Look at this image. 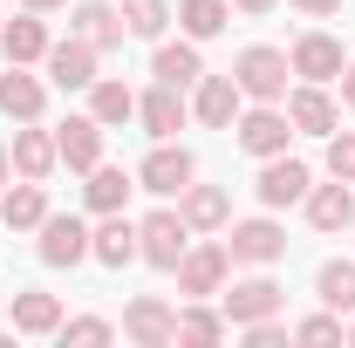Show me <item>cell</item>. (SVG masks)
<instances>
[{
	"mask_svg": "<svg viewBox=\"0 0 355 348\" xmlns=\"http://www.w3.org/2000/svg\"><path fill=\"white\" fill-rule=\"evenodd\" d=\"M287 76H294V62L280 48H246L232 62V82H239V96H253V103H280L287 96Z\"/></svg>",
	"mask_w": 355,
	"mask_h": 348,
	"instance_id": "cell-1",
	"label": "cell"
},
{
	"mask_svg": "<svg viewBox=\"0 0 355 348\" xmlns=\"http://www.w3.org/2000/svg\"><path fill=\"white\" fill-rule=\"evenodd\" d=\"M184 246H191V225H184V212H150L144 225H137V260L164 266V273L184 260Z\"/></svg>",
	"mask_w": 355,
	"mask_h": 348,
	"instance_id": "cell-2",
	"label": "cell"
},
{
	"mask_svg": "<svg viewBox=\"0 0 355 348\" xmlns=\"http://www.w3.org/2000/svg\"><path fill=\"white\" fill-rule=\"evenodd\" d=\"M225 266H232L225 246H184V260L171 266V273H178V294H191V301L219 294V287H225Z\"/></svg>",
	"mask_w": 355,
	"mask_h": 348,
	"instance_id": "cell-3",
	"label": "cell"
},
{
	"mask_svg": "<svg viewBox=\"0 0 355 348\" xmlns=\"http://www.w3.org/2000/svg\"><path fill=\"white\" fill-rule=\"evenodd\" d=\"M232 130H239V150H253V157H280V150H287V137H294V116H287V110H273V103H260V110H246Z\"/></svg>",
	"mask_w": 355,
	"mask_h": 348,
	"instance_id": "cell-4",
	"label": "cell"
},
{
	"mask_svg": "<svg viewBox=\"0 0 355 348\" xmlns=\"http://www.w3.org/2000/svg\"><path fill=\"white\" fill-rule=\"evenodd\" d=\"M191 177H198V164H191V150H184V143H157V150L137 164V184H144V191H157V198L184 191Z\"/></svg>",
	"mask_w": 355,
	"mask_h": 348,
	"instance_id": "cell-5",
	"label": "cell"
},
{
	"mask_svg": "<svg viewBox=\"0 0 355 348\" xmlns=\"http://www.w3.org/2000/svg\"><path fill=\"white\" fill-rule=\"evenodd\" d=\"M123 335H130L137 348H164V342H178V314L157 294H137L130 307H123Z\"/></svg>",
	"mask_w": 355,
	"mask_h": 348,
	"instance_id": "cell-6",
	"label": "cell"
},
{
	"mask_svg": "<svg viewBox=\"0 0 355 348\" xmlns=\"http://www.w3.org/2000/svg\"><path fill=\"white\" fill-rule=\"evenodd\" d=\"M225 253H232L239 266H273L280 253H287V232H280L273 218H246V225H232Z\"/></svg>",
	"mask_w": 355,
	"mask_h": 348,
	"instance_id": "cell-7",
	"label": "cell"
},
{
	"mask_svg": "<svg viewBox=\"0 0 355 348\" xmlns=\"http://www.w3.org/2000/svg\"><path fill=\"white\" fill-rule=\"evenodd\" d=\"M48 266H76V260H89V225L83 218H69V212H48L42 218V246H35Z\"/></svg>",
	"mask_w": 355,
	"mask_h": 348,
	"instance_id": "cell-8",
	"label": "cell"
},
{
	"mask_svg": "<svg viewBox=\"0 0 355 348\" xmlns=\"http://www.w3.org/2000/svg\"><path fill=\"white\" fill-rule=\"evenodd\" d=\"M253 191H260V205H273V212H280V205L308 198V164L280 150V157H266V164H260V184H253Z\"/></svg>",
	"mask_w": 355,
	"mask_h": 348,
	"instance_id": "cell-9",
	"label": "cell"
},
{
	"mask_svg": "<svg viewBox=\"0 0 355 348\" xmlns=\"http://www.w3.org/2000/svg\"><path fill=\"white\" fill-rule=\"evenodd\" d=\"M48 82H55V89H89V82H96V48H89L83 35L48 42Z\"/></svg>",
	"mask_w": 355,
	"mask_h": 348,
	"instance_id": "cell-10",
	"label": "cell"
},
{
	"mask_svg": "<svg viewBox=\"0 0 355 348\" xmlns=\"http://www.w3.org/2000/svg\"><path fill=\"white\" fill-rule=\"evenodd\" d=\"M55 150H62L69 171H96V164H103V123H96V116H69V123L55 130Z\"/></svg>",
	"mask_w": 355,
	"mask_h": 348,
	"instance_id": "cell-11",
	"label": "cell"
},
{
	"mask_svg": "<svg viewBox=\"0 0 355 348\" xmlns=\"http://www.w3.org/2000/svg\"><path fill=\"white\" fill-rule=\"evenodd\" d=\"M280 301H287V294H280L266 273H253V280H239V287L225 294V321H232V328H246V321H266V314H280Z\"/></svg>",
	"mask_w": 355,
	"mask_h": 348,
	"instance_id": "cell-12",
	"label": "cell"
},
{
	"mask_svg": "<svg viewBox=\"0 0 355 348\" xmlns=\"http://www.w3.org/2000/svg\"><path fill=\"white\" fill-rule=\"evenodd\" d=\"M137 116H144V130L157 137V143H171V137L184 130V89L157 82L150 96H137Z\"/></svg>",
	"mask_w": 355,
	"mask_h": 348,
	"instance_id": "cell-13",
	"label": "cell"
},
{
	"mask_svg": "<svg viewBox=\"0 0 355 348\" xmlns=\"http://www.w3.org/2000/svg\"><path fill=\"white\" fill-rule=\"evenodd\" d=\"M287 62H294V76H308V82H335V76L349 69V62H342V42H335V35H301Z\"/></svg>",
	"mask_w": 355,
	"mask_h": 348,
	"instance_id": "cell-14",
	"label": "cell"
},
{
	"mask_svg": "<svg viewBox=\"0 0 355 348\" xmlns=\"http://www.w3.org/2000/svg\"><path fill=\"white\" fill-rule=\"evenodd\" d=\"M191 110H198L205 130H232L239 123V82L232 76H198V103Z\"/></svg>",
	"mask_w": 355,
	"mask_h": 348,
	"instance_id": "cell-15",
	"label": "cell"
},
{
	"mask_svg": "<svg viewBox=\"0 0 355 348\" xmlns=\"http://www.w3.org/2000/svg\"><path fill=\"white\" fill-rule=\"evenodd\" d=\"M308 225L314 232H342L355 225V191L335 177V184H308Z\"/></svg>",
	"mask_w": 355,
	"mask_h": 348,
	"instance_id": "cell-16",
	"label": "cell"
},
{
	"mask_svg": "<svg viewBox=\"0 0 355 348\" xmlns=\"http://www.w3.org/2000/svg\"><path fill=\"white\" fill-rule=\"evenodd\" d=\"M287 116H294V130H308V137H335V96L321 82H301L287 96Z\"/></svg>",
	"mask_w": 355,
	"mask_h": 348,
	"instance_id": "cell-17",
	"label": "cell"
},
{
	"mask_svg": "<svg viewBox=\"0 0 355 348\" xmlns=\"http://www.w3.org/2000/svg\"><path fill=\"white\" fill-rule=\"evenodd\" d=\"M89 253H96L103 266H130L137 260V225L123 212H103V225L89 232Z\"/></svg>",
	"mask_w": 355,
	"mask_h": 348,
	"instance_id": "cell-18",
	"label": "cell"
},
{
	"mask_svg": "<svg viewBox=\"0 0 355 348\" xmlns=\"http://www.w3.org/2000/svg\"><path fill=\"white\" fill-rule=\"evenodd\" d=\"M76 35H83V42L103 55V48H123V35H130V28H123V14H116V7L83 0V7H76Z\"/></svg>",
	"mask_w": 355,
	"mask_h": 348,
	"instance_id": "cell-19",
	"label": "cell"
},
{
	"mask_svg": "<svg viewBox=\"0 0 355 348\" xmlns=\"http://www.w3.org/2000/svg\"><path fill=\"white\" fill-rule=\"evenodd\" d=\"M42 103H48V89L35 82V76H21V62L0 76V110H7L14 123H35V116H42Z\"/></svg>",
	"mask_w": 355,
	"mask_h": 348,
	"instance_id": "cell-20",
	"label": "cell"
},
{
	"mask_svg": "<svg viewBox=\"0 0 355 348\" xmlns=\"http://www.w3.org/2000/svg\"><path fill=\"white\" fill-rule=\"evenodd\" d=\"M150 76H157V82H171V89L198 82V76H205V69H198V42H157V55H150Z\"/></svg>",
	"mask_w": 355,
	"mask_h": 348,
	"instance_id": "cell-21",
	"label": "cell"
},
{
	"mask_svg": "<svg viewBox=\"0 0 355 348\" xmlns=\"http://www.w3.org/2000/svg\"><path fill=\"white\" fill-rule=\"evenodd\" d=\"M7 157H14V171H21V177H48L55 164H62V150H55V137H48V130H14V150H7Z\"/></svg>",
	"mask_w": 355,
	"mask_h": 348,
	"instance_id": "cell-22",
	"label": "cell"
},
{
	"mask_svg": "<svg viewBox=\"0 0 355 348\" xmlns=\"http://www.w3.org/2000/svg\"><path fill=\"white\" fill-rule=\"evenodd\" d=\"M42 218H48L42 177H28V184H14V191L0 198V225H14V232H28V225H42Z\"/></svg>",
	"mask_w": 355,
	"mask_h": 348,
	"instance_id": "cell-23",
	"label": "cell"
},
{
	"mask_svg": "<svg viewBox=\"0 0 355 348\" xmlns=\"http://www.w3.org/2000/svg\"><path fill=\"white\" fill-rule=\"evenodd\" d=\"M0 48H7V62H42V55H48V28H42V14H21V21H7V28H0Z\"/></svg>",
	"mask_w": 355,
	"mask_h": 348,
	"instance_id": "cell-24",
	"label": "cell"
},
{
	"mask_svg": "<svg viewBox=\"0 0 355 348\" xmlns=\"http://www.w3.org/2000/svg\"><path fill=\"white\" fill-rule=\"evenodd\" d=\"M55 328H62L55 294H14V335H55Z\"/></svg>",
	"mask_w": 355,
	"mask_h": 348,
	"instance_id": "cell-25",
	"label": "cell"
},
{
	"mask_svg": "<svg viewBox=\"0 0 355 348\" xmlns=\"http://www.w3.org/2000/svg\"><path fill=\"white\" fill-rule=\"evenodd\" d=\"M314 294H321V307H335V314H355V260H328L314 273Z\"/></svg>",
	"mask_w": 355,
	"mask_h": 348,
	"instance_id": "cell-26",
	"label": "cell"
},
{
	"mask_svg": "<svg viewBox=\"0 0 355 348\" xmlns=\"http://www.w3.org/2000/svg\"><path fill=\"white\" fill-rule=\"evenodd\" d=\"M89 116L110 130V123H130L137 116V96H130V82H89Z\"/></svg>",
	"mask_w": 355,
	"mask_h": 348,
	"instance_id": "cell-27",
	"label": "cell"
},
{
	"mask_svg": "<svg viewBox=\"0 0 355 348\" xmlns=\"http://www.w3.org/2000/svg\"><path fill=\"white\" fill-rule=\"evenodd\" d=\"M225 212H232V205H225L219 184H184V225H191V232H212V225H225Z\"/></svg>",
	"mask_w": 355,
	"mask_h": 348,
	"instance_id": "cell-28",
	"label": "cell"
},
{
	"mask_svg": "<svg viewBox=\"0 0 355 348\" xmlns=\"http://www.w3.org/2000/svg\"><path fill=\"white\" fill-rule=\"evenodd\" d=\"M130 191H137V177L116 171V164H96V171H89V205H96V212H123Z\"/></svg>",
	"mask_w": 355,
	"mask_h": 348,
	"instance_id": "cell-29",
	"label": "cell"
},
{
	"mask_svg": "<svg viewBox=\"0 0 355 348\" xmlns=\"http://www.w3.org/2000/svg\"><path fill=\"white\" fill-rule=\"evenodd\" d=\"M225 14H232V0H184V7H178V21H184L191 42H212L225 28Z\"/></svg>",
	"mask_w": 355,
	"mask_h": 348,
	"instance_id": "cell-30",
	"label": "cell"
},
{
	"mask_svg": "<svg viewBox=\"0 0 355 348\" xmlns=\"http://www.w3.org/2000/svg\"><path fill=\"white\" fill-rule=\"evenodd\" d=\"M164 21H171V7H164V0H123V28H130L137 42H157V35H164Z\"/></svg>",
	"mask_w": 355,
	"mask_h": 348,
	"instance_id": "cell-31",
	"label": "cell"
},
{
	"mask_svg": "<svg viewBox=\"0 0 355 348\" xmlns=\"http://www.w3.org/2000/svg\"><path fill=\"white\" fill-rule=\"evenodd\" d=\"M225 314H212V307H184L178 314V342H225Z\"/></svg>",
	"mask_w": 355,
	"mask_h": 348,
	"instance_id": "cell-32",
	"label": "cell"
},
{
	"mask_svg": "<svg viewBox=\"0 0 355 348\" xmlns=\"http://www.w3.org/2000/svg\"><path fill=\"white\" fill-rule=\"evenodd\" d=\"M328 177H342V184H355V130H342L335 143H328Z\"/></svg>",
	"mask_w": 355,
	"mask_h": 348,
	"instance_id": "cell-33",
	"label": "cell"
},
{
	"mask_svg": "<svg viewBox=\"0 0 355 348\" xmlns=\"http://www.w3.org/2000/svg\"><path fill=\"white\" fill-rule=\"evenodd\" d=\"M294 342H342V314L328 307V314H308L301 328H294Z\"/></svg>",
	"mask_w": 355,
	"mask_h": 348,
	"instance_id": "cell-34",
	"label": "cell"
},
{
	"mask_svg": "<svg viewBox=\"0 0 355 348\" xmlns=\"http://www.w3.org/2000/svg\"><path fill=\"white\" fill-rule=\"evenodd\" d=\"M55 335H62V342H110V335H116V328H110V321H96V314H83V321H62V328H55Z\"/></svg>",
	"mask_w": 355,
	"mask_h": 348,
	"instance_id": "cell-35",
	"label": "cell"
},
{
	"mask_svg": "<svg viewBox=\"0 0 355 348\" xmlns=\"http://www.w3.org/2000/svg\"><path fill=\"white\" fill-rule=\"evenodd\" d=\"M239 335H246V348H280V342H287V328H280L273 314H266V321H246Z\"/></svg>",
	"mask_w": 355,
	"mask_h": 348,
	"instance_id": "cell-36",
	"label": "cell"
},
{
	"mask_svg": "<svg viewBox=\"0 0 355 348\" xmlns=\"http://www.w3.org/2000/svg\"><path fill=\"white\" fill-rule=\"evenodd\" d=\"M335 82H342V103H349V110H355V62H349V69H342V76H335Z\"/></svg>",
	"mask_w": 355,
	"mask_h": 348,
	"instance_id": "cell-37",
	"label": "cell"
},
{
	"mask_svg": "<svg viewBox=\"0 0 355 348\" xmlns=\"http://www.w3.org/2000/svg\"><path fill=\"white\" fill-rule=\"evenodd\" d=\"M294 7H301V14H335L342 0H294Z\"/></svg>",
	"mask_w": 355,
	"mask_h": 348,
	"instance_id": "cell-38",
	"label": "cell"
},
{
	"mask_svg": "<svg viewBox=\"0 0 355 348\" xmlns=\"http://www.w3.org/2000/svg\"><path fill=\"white\" fill-rule=\"evenodd\" d=\"M21 7H28V14H55L62 0H21Z\"/></svg>",
	"mask_w": 355,
	"mask_h": 348,
	"instance_id": "cell-39",
	"label": "cell"
},
{
	"mask_svg": "<svg viewBox=\"0 0 355 348\" xmlns=\"http://www.w3.org/2000/svg\"><path fill=\"white\" fill-rule=\"evenodd\" d=\"M232 7H239V14H266L273 0H232Z\"/></svg>",
	"mask_w": 355,
	"mask_h": 348,
	"instance_id": "cell-40",
	"label": "cell"
},
{
	"mask_svg": "<svg viewBox=\"0 0 355 348\" xmlns=\"http://www.w3.org/2000/svg\"><path fill=\"white\" fill-rule=\"evenodd\" d=\"M7 164H14V157H7V150H0V184H7Z\"/></svg>",
	"mask_w": 355,
	"mask_h": 348,
	"instance_id": "cell-41",
	"label": "cell"
},
{
	"mask_svg": "<svg viewBox=\"0 0 355 348\" xmlns=\"http://www.w3.org/2000/svg\"><path fill=\"white\" fill-rule=\"evenodd\" d=\"M342 342H355V321H349V328H342Z\"/></svg>",
	"mask_w": 355,
	"mask_h": 348,
	"instance_id": "cell-42",
	"label": "cell"
}]
</instances>
